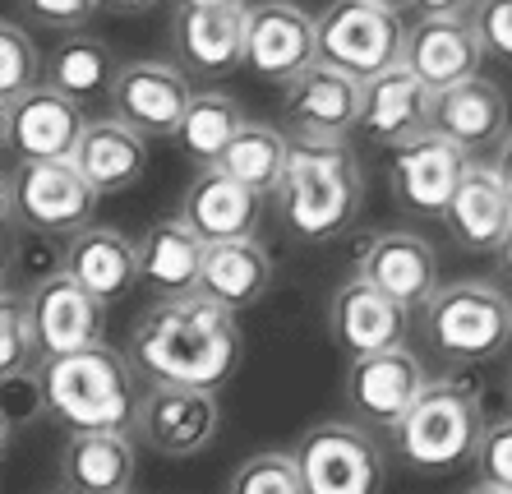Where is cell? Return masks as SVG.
Returning <instances> with one entry per match:
<instances>
[{
	"mask_svg": "<svg viewBox=\"0 0 512 494\" xmlns=\"http://www.w3.org/2000/svg\"><path fill=\"white\" fill-rule=\"evenodd\" d=\"M245 356L236 310L190 291V296H157V305L134 319L130 361L148 384H190L222 388Z\"/></svg>",
	"mask_w": 512,
	"mask_h": 494,
	"instance_id": "6da1fadb",
	"label": "cell"
},
{
	"mask_svg": "<svg viewBox=\"0 0 512 494\" xmlns=\"http://www.w3.org/2000/svg\"><path fill=\"white\" fill-rule=\"evenodd\" d=\"M365 204V171L346 139H310L296 134L291 162L277 185V213L300 241L328 245L351 231Z\"/></svg>",
	"mask_w": 512,
	"mask_h": 494,
	"instance_id": "7a4b0ae2",
	"label": "cell"
},
{
	"mask_svg": "<svg viewBox=\"0 0 512 494\" xmlns=\"http://www.w3.org/2000/svg\"><path fill=\"white\" fill-rule=\"evenodd\" d=\"M42 384V407L65 434H88V430H130L139 416V370L130 356H120L111 347H84L65 351V356H47L37 370Z\"/></svg>",
	"mask_w": 512,
	"mask_h": 494,
	"instance_id": "3957f363",
	"label": "cell"
},
{
	"mask_svg": "<svg viewBox=\"0 0 512 494\" xmlns=\"http://www.w3.org/2000/svg\"><path fill=\"white\" fill-rule=\"evenodd\" d=\"M485 430L489 425L476 388L462 379H429V388L397 421V430H388V439H393L397 462H406L411 471L448 476L476 458Z\"/></svg>",
	"mask_w": 512,
	"mask_h": 494,
	"instance_id": "277c9868",
	"label": "cell"
},
{
	"mask_svg": "<svg viewBox=\"0 0 512 494\" xmlns=\"http://www.w3.org/2000/svg\"><path fill=\"white\" fill-rule=\"evenodd\" d=\"M420 324H425V342L439 361L485 365L512 342V301L499 282H448L420 310Z\"/></svg>",
	"mask_w": 512,
	"mask_h": 494,
	"instance_id": "5b68a950",
	"label": "cell"
},
{
	"mask_svg": "<svg viewBox=\"0 0 512 494\" xmlns=\"http://www.w3.org/2000/svg\"><path fill=\"white\" fill-rule=\"evenodd\" d=\"M102 199L79 162H19L5 176V217L37 236H74L93 227V208Z\"/></svg>",
	"mask_w": 512,
	"mask_h": 494,
	"instance_id": "8992f818",
	"label": "cell"
},
{
	"mask_svg": "<svg viewBox=\"0 0 512 494\" xmlns=\"http://www.w3.org/2000/svg\"><path fill=\"white\" fill-rule=\"evenodd\" d=\"M402 14L374 0H333L319 14V61L333 70L356 74L360 84L374 74L402 65L406 56Z\"/></svg>",
	"mask_w": 512,
	"mask_h": 494,
	"instance_id": "52a82bcc",
	"label": "cell"
},
{
	"mask_svg": "<svg viewBox=\"0 0 512 494\" xmlns=\"http://www.w3.org/2000/svg\"><path fill=\"white\" fill-rule=\"evenodd\" d=\"M305 476V494H379L383 490V448L365 425L323 421L300 434L291 448Z\"/></svg>",
	"mask_w": 512,
	"mask_h": 494,
	"instance_id": "ba28073f",
	"label": "cell"
},
{
	"mask_svg": "<svg viewBox=\"0 0 512 494\" xmlns=\"http://www.w3.org/2000/svg\"><path fill=\"white\" fill-rule=\"evenodd\" d=\"M88 107L56 93L51 84H37L33 93L14 97L0 107V139L5 153L19 162H70L88 134Z\"/></svg>",
	"mask_w": 512,
	"mask_h": 494,
	"instance_id": "9c48e42d",
	"label": "cell"
},
{
	"mask_svg": "<svg viewBox=\"0 0 512 494\" xmlns=\"http://www.w3.org/2000/svg\"><path fill=\"white\" fill-rule=\"evenodd\" d=\"M222 407L213 388L190 384H148L134 416V439L162 458H194L217 439Z\"/></svg>",
	"mask_w": 512,
	"mask_h": 494,
	"instance_id": "30bf717a",
	"label": "cell"
},
{
	"mask_svg": "<svg viewBox=\"0 0 512 494\" xmlns=\"http://www.w3.org/2000/svg\"><path fill=\"white\" fill-rule=\"evenodd\" d=\"M319 61V19L300 10L296 0H263L250 5L245 28V70L268 84H291Z\"/></svg>",
	"mask_w": 512,
	"mask_h": 494,
	"instance_id": "8fae6325",
	"label": "cell"
},
{
	"mask_svg": "<svg viewBox=\"0 0 512 494\" xmlns=\"http://www.w3.org/2000/svg\"><path fill=\"white\" fill-rule=\"evenodd\" d=\"M466 171H471L466 148H457L453 139L425 130V134H416L411 144L393 148L388 181H393V199L411 217H443Z\"/></svg>",
	"mask_w": 512,
	"mask_h": 494,
	"instance_id": "7c38bea8",
	"label": "cell"
},
{
	"mask_svg": "<svg viewBox=\"0 0 512 494\" xmlns=\"http://www.w3.org/2000/svg\"><path fill=\"white\" fill-rule=\"evenodd\" d=\"M190 102H194V84L180 65L130 61L120 65L116 93H111V116L134 125L148 139H176Z\"/></svg>",
	"mask_w": 512,
	"mask_h": 494,
	"instance_id": "4fadbf2b",
	"label": "cell"
},
{
	"mask_svg": "<svg viewBox=\"0 0 512 494\" xmlns=\"http://www.w3.org/2000/svg\"><path fill=\"white\" fill-rule=\"evenodd\" d=\"M425 388H429L425 365L416 361V351L406 347L356 356L351 370H346V402L374 430H397V421L416 407Z\"/></svg>",
	"mask_w": 512,
	"mask_h": 494,
	"instance_id": "5bb4252c",
	"label": "cell"
},
{
	"mask_svg": "<svg viewBox=\"0 0 512 494\" xmlns=\"http://www.w3.org/2000/svg\"><path fill=\"white\" fill-rule=\"evenodd\" d=\"M28 310H33L37 342H42V361L102 342V310H107V301H97L93 291L74 273H65V268H51V273H42L28 287Z\"/></svg>",
	"mask_w": 512,
	"mask_h": 494,
	"instance_id": "9a60e30c",
	"label": "cell"
},
{
	"mask_svg": "<svg viewBox=\"0 0 512 494\" xmlns=\"http://www.w3.org/2000/svg\"><path fill=\"white\" fill-rule=\"evenodd\" d=\"M245 28H250V5H222V10L171 5L176 65L190 79H227L245 65Z\"/></svg>",
	"mask_w": 512,
	"mask_h": 494,
	"instance_id": "2e32d148",
	"label": "cell"
},
{
	"mask_svg": "<svg viewBox=\"0 0 512 494\" xmlns=\"http://www.w3.org/2000/svg\"><path fill=\"white\" fill-rule=\"evenodd\" d=\"M411 314L402 301H393L388 291H379L374 282L351 278L333 291L328 301V338L356 361L370 351H388V347H406L411 333Z\"/></svg>",
	"mask_w": 512,
	"mask_h": 494,
	"instance_id": "e0dca14e",
	"label": "cell"
},
{
	"mask_svg": "<svg viewBox=\"0 0 512 494\" xmlns=\"http://www.w3.org/2000/svg\"><path fill=\"white\" fill-rule=\"evenodd\" d=\"M356 278L374 282L406 310H425L439 291V254L416 231H374L356 254Z\"/></svg>",
	"mask_w": 512,
	"mask_h": 494,
	"instance_id": "ac0fdd59",
	"label": "cell"
},
{
	"mask_svg": "<svg viewBox=\"0 0 512 494\" xmlns=\"http://www.w3.org/2000/svg\"><path fill=\"white\" fill-rule=\"evenodd\" d=\"M434 130V88L425 79L393 65V70L365 79V97H360V121L356 134L383 148H402L416 134Z\"/></svg>",
	"mask_w": 512,
	"mask_h": 494,
	"instance_id": "d6986e66",
	"label": "cell"
},
{
	"mask_svg": "<svg viewBox=\"0 0 512 494\" xmlns=\"http://www.w3.org/2000/svg\"><path fill=\"white\" fill-rule=\"evenodd\" d=\"M360 97H365V84H360L356 74L314 61L305 74H296L291 84H282V111L296 134H310V139H346V134H356Z\"/></svg>",
	"mask_w": 512,
	"mask_h": 494,
	"instance_id": "ffe728a7",
	"label": "cell"
},
{
	"mask_svg": "<svg viewBox=\"0 0 512 494\" xmlns=\"http://www.w3.org/2000/svg\"><path fill=\"white\" fill-rule=\"evenodd\" d=\"M485 47H480L471 19H453V14H425L411 33H406V56L402 65L416 79H425L434 93L453 84H466L480 74Z\"/></svg>",
	"mask_w": 512,
	"mask_h": 494,
	"instance_id": "44dd1931",
	"label": "cell"
},
{
	"mask_svg": "<svg viewBox=\"0 0 512 494\" xmlns=\"http://www.w3.org/2000/svg\"><path fill=\"white\" fill-rule=\"evenodd\" d=\"M259 213H263V194L250 190L245 181H236L222 167H199V176H194L185 199H180V217L208 245L254 236L259 231Z\"/></svg>",
	"mask_w": 512,
	"mask_h": 494,
	"instance_id": "7402d4cb",
	"label": "cell"
},
{
	"mask_svg": "<svg viewBox=\"0 0 512 494\" xmlns=\"http://www.w3.org/2000/svg\"><path fill=\"white\" fill-rule=\"evenodd\" d=\"M134 467L139 453L130 430L70 434L60 448V485L70 494H130Z\"/></svg>",
	"mask_w": 512,
	"mask_h": 494,
	"instance_id": "603a6c76",
	"label": "cell"
},
{
	"mask_svg": "<svg viewBox=\"0 0 512 494\" xmlns=\"http://www.w3.org/2000/svg\"><path fill=\"white\" fill-rule=\"evenodd\" d=\"M443 222H448V231H453V241L462 245V250H471V254L499 250L512 227V194L499 171L471 162V171H466L462 185H457Z\"/></svg>",
	"mask_w": 512,
	"mask_h": 494,
	"instance_id": "cb8c5ba5",
	"label": "cell"
},
{
	"mask_svg": "<svg viewBox=\"0 0 512 494\" xmlns=\"http://www.w3.org/2000/svg\"><path fill=\"white\" fill-rule=\"evenodd\" d=\"M203 254H208V241L185 217H157L139 241L143 287L157 291V296H190V291H199Z\"/></svg>",
	"mask_w": 512,
	"mask_h": 494,
	"instance_id": "d4e9b609",
	"label": "cell"
},
{
	"mask_svg": "<svg viewBox=\"0 0 512 494\" xmlns=\"http://www.w3.org/2000/svg\"><path fill=\"white\" fill-rule=\"evenodd\" d=\"M434 134L453 139L457 148L476 153V148H499L508 134V102L489 79H466L434 93Z\"/></svg>",
	"mask_w": 512,
	"mask_h": 494,
	"instance_id": "484cf974",
	"label": "cell"
},
{
	"mask_svg": "<svg viewBox=\"0 0 512 494\" xmlns=\"http://www.w3.org/2000/svg\"><path fill=\"white\" fill-rule=\"evenodd\" d=\"M65 273L84 282L93 291L97 301H120V296H130L134 282H143L139 273V245L125 241L120 231L111 227H84L74 231L70 245H65Z\"/></svg>",
	"mask_w": 512,
	"mask_h": 494,
	"instance_id": "4316f807",
	"label": "cell"
},
{
	"mask_svg": "<svg viewBox=\"0 0 512 494\" xmlns=\"http://www.w3.org/2000/svg\"><path fill=\"white\" fill-rule=\"evenodd\" d=\"M116 79H120L116 51L102 37L84 33V28L79 33H60L56 47L47 51V65H42V84H51L56 93L74 97V102H84V107H93L102 97L111 102Z\"/></svg>",
	"mask_w": 512,
	"mask_h": 494,
	"instance_id": "83f0119b",
	"label": "cell"
},
{
	"mask_svg": "<svg viewBox=\"0 0 512 494\" xmlns=\"http://www.w3.org/2000/svg\"><path fill=\"white\" fill-rule=\"evenodd\" d=\"M273 287V254L259 245V236H240V241H217L203 254V278L199 291L222 301L227 310H250Z\"/></svg>",
	"mask_w": 512,
	"mask_h": 494,
	"instance_id": "f1b7e54d",
	"label": "cell"
},
{
	"mask_svg": "<svg viewBox=\"0 0 512 494\" xmlns=\"http://www.w3.org/2000/svg\"><path fill=\"white\" fill-rule=\"evenodd\" d=\"M79 171L97 185L102 194H120L134 190L148 171V134H139L134 125L125 121H93L84 134V144L74 153Z\"/></svg>",
	"mask_w": 512,
	"mask_h": 494,
	"instance_id": "f546056e",
	"label": "cell"
},
{
	"mask_svg": "<svg viewBox=\"0 0 512 494\" xmlns=\"http://www.w3.org/2000/svg\"><path fill=\"white\" fill-rule=\"evenodd\" d=\"M245 130V111H240L236 97L227 93H194L190 111L176 130L180 153L190 157L194 167H217L227 148L236 144V134Z\"/></svg>",
	"mask_w": 512,
	"mask_h": 494,
	"instance_id": "4dcf8cb0",
	"label": "cell"
},
{
	"mask_svg": "<svg viewBox=\"0 0 512 494\" xmlns=\"http://www.w3.org/2000/svg\"><path fill=\"white\" fill-rule=\"evenodd\" d=\"M291 144L277 125H259V121H245V130L236 134V144L227 148V157L217 162L222 171H231L236 181H245L250 190L259 194H277L286 176V162H291Z\"/></svg>",
	"mask_w": 512,
	"mask_h": 494,
	"instance_id": "1f68e13d",
	"label": "cell"
},
{
	"mask_svg": "<svg viewBox=\"0 0 512 494\" xmlns=\"http://www.w3.org/2000/svg\"><path fill=\"white\" fill-rule=\"evenodd\" d=\"M42 370V342L28 310V291H5L0 301V379H24Z\"/></svg>",
	"mask_w": 512,
	"mask_h": 494,
	"instance_id": "d6a6232c",
	"label": "cell"
},
{
	"mask_svg": "<svg viewBox=\"0 0 512 494\" xmlns=\"http://www.w3.org/2000/svg\"><path fill=\"white\" fill-rule=\"evenodd\" d=\"M42 65L47 56H37L33 37L19 28V19H5L0 24V102L33 93L42 84Z\"/></svg>",
	"mask_w": 512,
	"mask_h": 494,
	"instance_id": "836d02e7",
	"label": "cell"
},
{
	"mask_svg": "<svg viewBox=\"0 0 512 494\" xmlns=\"http://www.w3.org/2000/svg\"><path fill=\"white\" fill-rule=\"evenodd\" d=\"M231 494H305L296 453H254L236 467Z\"/></svg>",
	"mask_w": 512,
	"mask_h": 494,
	"instance_id": "e575fe53",
	"label": "cell"
},
{
	"mask_svg": "<svg viewBox=\"0 0 512 494\" xmlns=\"http://www.w3.org/2000/svg\"><path fill=\"white\" fill-rule=\"evenodd\" d=\"M102 10V0H19V14L47 33H79Z\"/></svg>",
	"mask_w": 512,
	"mask_h": 494,
	"instance_id": "d590c367",
	"label": "cell"
},
{
	"mask_svg": "<svg viewBox=\"0 0 512 494\" xmlns=\"http://www.w3.org/2000/svg\"><path fill=\"white\" fill-rule=\"evenodd\" d=\"M471 28L489 61L512 65V0H480L471 10Z\"/></svg>",
	"mask_w": 512,
	"mask_h": 494,
	"instance_id": "8d00e7d4",
	"label": "cell"
},
{
	"mask_svg": "<svg viewBox=\"0 0 512 494\" xmlns=\"http://www.w3.org/2000/svg\"><path fill=\"white\" fill-rule=\"evenodd\" d=\"M476 471L485 485H499V490H512V416L494 421L480 439L476 453Z\"/></svg>",
	"mask_w": 512,
	"mask_h": 494,
	"instance_id": "74e56055",
	"label": "cell"
},
{
	"mask_svg": "<svg viewBox=\"0 0 512 494\" xmlns=\"http://www.w3.org/2000/svg\"><path fill=\"white\" fill-rule=\"evenodd\" d=\"M480 0H420V10L425 14H453V19H471Z\"/></svg>",
	"mask_w": 512,
	"mask_h": 494,
	"instance_id": "f35d334b",
	"label": "cell"
},
{
	"mask_svg": "<svg viewBox=\"0 0 512 494\" xmlns=\"http://www.w3.org/2000/svg\"><path fill=\"white\" fill-rule=\"evenodd\" d=\"M162 0H102V10L107 14H148V10H157Z\"/></svg>",
	"mask_w": 512,
	"mask_h": 494,
	"instance_id": "ab89813d",
	"label": "cell"
},
{
	"mask_svg": "<svg viewBox=\"0 0 512 494\" xmlns=\"http://www.w3.org/2000/svg\"><path fill=\"white\" fill-rule=\"evenodd\" d=\"M494 171L503 176V185H508V194H512V130L499 139V157H494Z\"/></svg>",
	"mask_w": 512,
	"mask_h": 494,
	"instance_id": "60d3db41",
	"label": "cell"
},
{
	"mask_svg": "<svg viewBox=\"0 0 512 494\" xmlns=\"http://www.w3.org/2000/svg\"><path fill=\"white\" fill-rule=\"evenodd\" d=\"M494 259H499V273H503V282H512V227H508V236H503V245L494 250Z\"/></svg>",
	"mask_w": 512,
	"mask_h": 494,
	"instance_id": "b9f144b4",
	"label": "cell"
},
{
	"mask_svg": "<svg viewBox=\"0 0 512 494\" xmlns=\"http://www.w3.org/2000/svg\"><path fill=\"white\" fill-rule=\"evenodd\" d=\"M171 5H190V10H222V5H245V0H171Z\"/></svg>",
	"mask_w": 512,
	"mask_h": 494,
	"instance_id": "7bdbcfd3",
	"label": "cell"
},
{
	"mask_svg": "<svg viewBox=\"0 0 512 494\" xmlns=\"http://www.w3.org/2000/svg\"><path fill=\"white\" fill-rule=\"evenodd\" d=\"M374 5H388V10L402 14V10H411V5H420V0H374Z\"/></svg>",
	"mask_w": 512,
	"mask_h": 494,
	"instance_id": "ee69618b",
	"label": "cell"
},
{
	"mask_svg": "<svg viewBox=\"0 0 512 494\" xmlns=\"http://www.w3.org/2000/svg\"><path fill=\"white\" fill-rule=\"evenodd\" d=\"M466 494H512V490H499V485H485V481H480L476 490H466Z\"/></svg>",
	"mask_w": 512,
	"mask_h": 494,
	"instance_id": "f6af8a7d",
	"label": "cell"
},
{
	"mask_svg": "<svg viewBox=\"0 0 512 494\" xmlns=\"http://www.w3.org/2000/svg\"><path fill=\"white\" fill-rule=\"evenodd\" d=\"M508 388H512V379H508Z\"/></svg>",
	"mask_w": 512,
	"mask_h": 494,
	"instance_id": "bcb514c9",
	"label": "cell"
},
{
	"mask_svg": "<svg viewBox=\"0 0 512 494\" xmlns=\"http://www.w3.org/2000/svg\"><path fill=\"white\" fill-rule=\"evenodd\" d=\"M65 494H70V490H65Z\"/></svg>",
	"mask_w": 512,
	"mask_h": 494,
	"instance_id": "7dc6e473",
	"label": "cell"
}]
</instances>
